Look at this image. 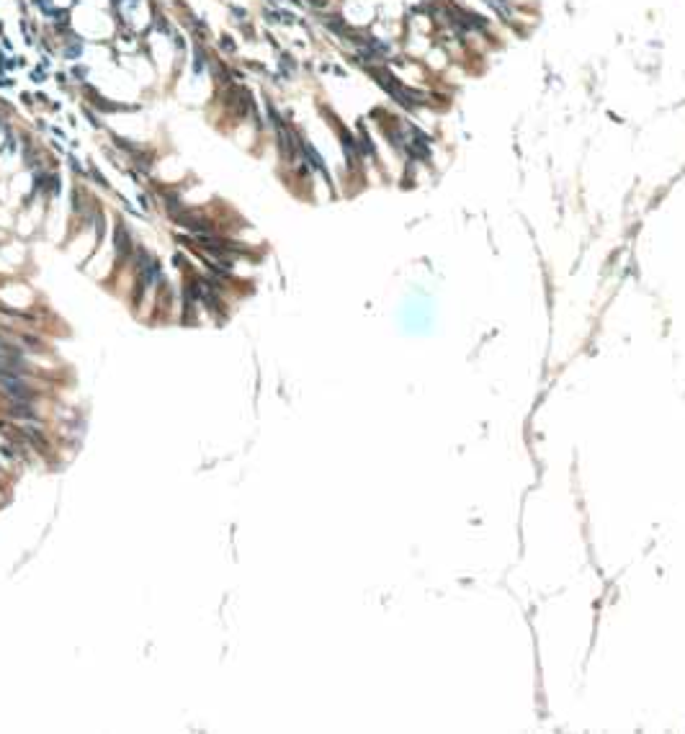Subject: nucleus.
<instances>
[{
	"instance_id": "1",
	"label": "nucleus",
	"mask_w": 685,
	"mask_h": 734,
	"mask_svg": "<svg viewBox=\"0 0 685 734\" xmlns=\"http://www.w3.org/2000/svg\"><path fill=\"white\" fill-rule=\"evenodd\" d=\"M335 13L350 31H369L379 18V0H335Z\"/></svg>"
}]
</instances>
